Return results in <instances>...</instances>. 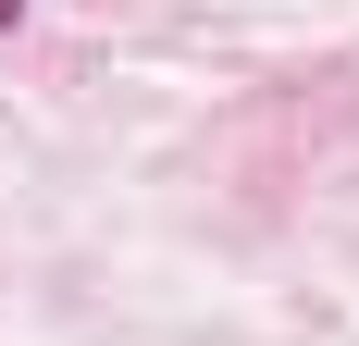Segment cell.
Instances as JSON below:
<instances>
[{
  "label": "cell",
  "instance_id": "6da1fadb",
  "mask_svg": "<svg viewBox=\"0 0 359 346\" xmlns=\"http://www.w3.org/2000/svg\"><path fill=\"white\" fill-rule=\"evenodd\" d=\"M0 25H25V0H0Z\"/></svg>",
  "mask_w": 359,
  "mask_h": 346
}]
</instances>
